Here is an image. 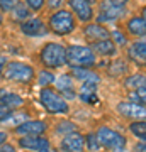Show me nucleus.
I'll list each match as a JSON object with an SVG mask.
<instances>
[{
	"label": "nucleus",
	"mask_w": 146,
	"mask_h": 152,
	"mask_svg": "<svg viewBox=\"0 0 146 152\" xmlns=\"http://www.w3.org/2000/svg\"><path fill=\"white\" fill-rule=\"evenodd\" d=\"M0 102L5 103L7 107H10V108H17V107H21L24 103V100L19 95L7 91V90H0Z\"/></svg>",
	"instance_id": "nucleus-20"
},
{
	"label": "nucleus",
	"mask_w": 146,
	"mask_h": 152,
	"mask_svg": "<svg viewBox=\"0 0 146 152\" xmlns=\"http://www.w3.org/2000/svg\"><path fill=\"white\" fill-rule=\"evenodd\" d=\"M75 27H76V17L73 15L71 10L60 9V10H54L49 15L48 29L51 32L58 34V36H68L75 31Z\"/></svg>",
	"instance_id": "nucleus-1"
},
{
	"label": "nucleus",
	"mask_w": 146,
	"mask_h": 152,
	"mask_svg": "<svg viewBox=\"0 0 146 152\" xmlns=\"http://www.w3.org/2000/svg\"><path fill=\"white\" fill-rule=\"evenodd\" d=\"M117 112L122 117L131 120H146V107L133 102H121L117 103Z\"/></svg>",
	"instance_id": "nucleus-8"
},
{
	"label": "nucleus",
	"mask_w": 146,
	"mask_h": 152,
	"mask_svg": "<svg viewBox=\"0 0 146 152\" xmlns=\"http://www.w3.org/2000/svg\"><path fill=\"white\" fill-rule=\"evenodd\" d=\"M71 73L76 80H80L83 83H99V75L90 71L88 68H80V66H71Z\"/></svg>",
	"instance_id": "nucleus-18"
},
{
	"label": "nucleus",
	"mask_w": 146,
	"mask_h": 152,
	"mask_svg": "<svg viewBox=\"0 0 146 152\" xmlns=\"http://www.w3.org/2000/svg\"><path fill=\"white\" fill-rule=\"evenodd\" d=\"M75 130V124H71V122H63V124L58 125V132L60 134H68V132H73Z\"/></svg>",
	"instance_id": "nucleus-31"
},
{
	"label": "nucleus",
	"mask_w": 146,
	"mask_h": 152,
	"mask_svg": "<svg viewBox=\"0 0 146 152\" xmlns=\"http://www.w3.org/2000/svg\"><path fill=\"white\" fill-rule=\"evenodd\" d=\"M129 102L133 103H139L146 107V86L138 88V90H131L129 93Z\"/></svg>",
	"instance_id": "nucleus-24"
},
{
	"label": "nucleus",
	"mask_w": 146,
	"mask_h": 152,
	"mask_svg": "<svg viewBox=\"0 0 146 152\" xmlns=\"http://www.w3.org/2000/svg\"><path fill=\"white\" fill-rule=\"evenodd\" d=\"M83 34H85V37L90 41V42H95V41H102V39H109L110 37V32H109L107 29L104 27L102 24H99V22H88L83 29Z\"/></svg>",
	"instance_id": "nucleus-13"
},
{
	"label": "nucleus",
	"mask_w": 146,
	"mask_h": 152,
	"mask_svg": "<svg viewBox=\"0 0 146 152\" xmlns=\"http://www.w3.org/2000/svg\"><path fill=\"white\" fill-rule=\"evenodd\" d=\"M39 59L44 68L56 69L66 64V48L60 42H48L39 51Z\"/></svg>",
	"instance_id": "nucleus-2"
},
{
	"label": "nucleus",
	"mask_w": 146,
	"mask_h": 152,
	"mask_svg": "<svg viewBox=\"0 0 146 152\" xmlns=\"http://www.w3.org/2000/svg\"><path fill=\"white\" fill-rule=\"evenodd\" d=\"M127 56L133 63L146 66V37H138L127 46Z\"/></svg>",
	"instance_id": "nucleus-9"
},
{
	"label": "nucleus",
	"mask_w": 146,
	"mask_h": 152,
	"mask_svg": "<svg viewBox=\"0 0 146 152\" xmlns=\"http://www.w3.org/2000/svg\"><path fill=\"white\" fill-rule=\"evenodd\" d=\"M109 2H110L112 5H117V7H124L126 4L129 2V0H109Z\"/></svg>",
	"instance_id": "nucleus-36"
},
{
	"label": "nucleus",
	"mask_w": 146,
	"mask_h": 152,
	"mask_svg": "<svg viewBox=\"0 0 146 152\" xmlns=\"http://www.w3.org/2000/svg\"><path fill=\"white\" fill-rule=\"evenodd\" d=\"M110 75H116V71H121V73H126V64H124V61L122 59H117V61H114L112 66H110Z\"/></svg>",
	"instance_id": "nucleus-29"
},
{
	"label": "nucleus",
	"mask_w": 146,
	"mask_h": 152,
	"mask_svg": "<svg viewBox=\"0 0 146 152\" xmlns=\"http://www.w3.org/2000/svg\"><path fill=\"white\" fill-rule=\"evenodd\" d=\"M44 4H46V0H26V5L34 12H39L44 7Z\"/></svg>",
	"instance_id": "nucleus-28"
},
{
	"label": "nucleus",
	"mask_w": 146,
	"mask_h": 152,
	"mask_svg": "<svg viewBox=\"0 0 146 152\" xmlns=\"http://www.w3.org/2000/svg\"><path fill=\"white\" fill-rule=\"evenodd\" d=\"M56 85H58V91H61L63 96H75V85H73V80L68 75L58 78Z\"/></svg>",
	"instance_id": "nucleus-19"
},
{
	"label": "nucleus",
	"mask_w": 146,
	"mask_h": 152,
	"mask_svg": "<svg viewBox=\"0 0 146 152\" xmlns=\"http://www.w3.org/2000/svg\"><path fill=\"white\" fill-rule=\"evenodd\" d=\"M10 107H7L5 103H2L0 102V120H5V118H9V115H12V112H10Z\"/></svg>",
	"instance_id": "nucleus-33"
},
{
	"label": "nucleus",
	"mask_w": 146,
	"mask_h": 152,
	"mask_svg": "<svg viewBox=\"0 0 146 152\" xmlns=\"http://www.w3.org/2000/svg\"><path fill=\"white\" fill-rule=\"evenodd\" d=\"M4 76L10 81L16 83H31L34 80V68L33 66L26 64V63H19V61H10L5 64V69H4Z\"/></svg>",
	"instance_id": "nucleus-5"
},
{
	"label": "nucleus",
	"mask_w": 146,
	"mask_h": 152,
	"mask_svg": "<svg viewBox=\"0 0 146 152\" xmlns=\"http://www.w3.org/2000/svg\"><path fill=\"white\" fill-rule=\"evenodd\" d=\"M124 15V7H117V5H112L109 0L102 2L100 4V12L97 15V22L102 24V22H112V20H117L121 17Z\"/></svg>",
	"instance_id": "nucleus-10"
},
{
	"label": "nucleus",
	"mask_w": 146,
	"mask_h": 152,
	"mask_svg": "<svg viewBox=\"0 0 146 152\" xmlns=\"http://www.w3.org/2000/svg\"><path fill=\"white\" fill-rule=\"evenodd\" d=\"M110 39L114 41L116 46H124V44H127V37H126L121 31H114V32H110Z\"/></svg>",
	"instance_id": "nucleus-25"
},
{
	"label": "nucleus",
	"mask_w": 146,
	"mask_h": 152,
	"mask_svg": "<svg viewBox=\"0 0 146 152\" xmlns=\"http://www.w3.org/2000/svg\"><path fill=\"white\" fill-rule=\"evenodd\" d=\"M0 152H16V147L9 145V144H4V145L0 147Z\"/></svg>",
	"instance_id": "nucleus-35"
},
{
	"label": "nucleus",
	"mask_w": 146,
	"mask_h": 152,
	"mask_svg": "<svg viewBox=\"0 0 146 152\" xmlns=\"http://www.w3.org/2000/svg\"><path fill=\"white\" fill-rule=\"evenodd\" d=\"M39 98H41V103L49 113H68V103L63 95H60L58 90H53L49 86H44L39 93Z\"/></svg>",
	"instance_id": "nucleus-4"
},
{
	"label": "nucleus",
	"mask_w": 146,
	"mask_h": 152,
	"mask_svg": "<svg viewBox=\"0 0 146 152\" xmlns=\"http://www.w3.org/2000/svg\"><path fill=\"white\" fill-rule=\"evenodd\" d=\"M12 115H14V117H12V118H10V115H9V118H5V122H9V124H17V125H19V122H21V120H24V118H26V113H12Z\"/></svg>",
	"instance_id": "nucleus-34"
},
{
	"label": "nucleus",
	"mask_w": 146,
	"mask_h": 152,
	"mask_svg": "<svg viewBox=\"0 0 146 152\" xmlns=\"http://www.w3.org/2000/svg\"><path fill=\"white\" fill-rule=\"evenodd\" d=\"M12 20H26L29 14H31V9L26 5V4H17L14 9H12Z\"/></svg>",
	"instance_id": "nucleus-23"
},
{
	"label": "nucleus",
	"mask_w": 146,
	"mask_h": 152,
	"mask_svg": "<svg viewBox=\"0 0 146 152\" xmlns=\"http://www.w3.org/2000/svg\"><path fill=\"white\" fill-rule=\"evenodd\" d=\"M46 130V124L41 120H33V122H24L16 127V132L19 135H41Z\"/></svg>",
	"instance_id": "nucleus-14"
},
{
	"label": "nucleus",
	"mask_w": 146,
	"mask_h": 152,
	"mask_svg": "<svg viewBox=\"0 0 146 152\" xmlns=\"http://www.w3.org/2000/svg\"><path fill=\"white\" fill-rule=\"evenodd\" d=\"M0 22H2V12H0Z\"/></svg>",
	"instance_id": "nucleus-40"
},
{
	"label": "nucleus",
	"mask_w": 146,
	"mask_h": 152,
	"mask_svg": "<svg viewBox=\"0 0 146 152\" xmlns=\"http://www.w3.org/2000/svg\"><path fill=\"white\" fill-rule=\"evenodd\" d=\"M51 81H53V75L48 73V71H41V76H39V85H41V86H48Z\"/></svg>",
	"instance_id": "nucleus-30"
},
{
	"label": "nucleus",
	"mask_w": 146,
	"mask_h": 152,
	"mask_svg": "<svg viewBox=\"0 0 146 152\" xmlns=\"http://www.w3.org/2000/svg\"><path fill=\"white\" fill-rule=\"evenodd\" d=\"M5 64H7V59L4 58V56H0V75L4 73V69H5Z\"/></svg>",
	"instance_id": "nucleus-37"
},
{
	"label": "nucleus",
	"mask_w": 146,
	"mask_h": 152,
	"mask_svg": "<svg viewBox=\"0 0 146 152\" xmlns=\"http://www.w3.org/2000/svg\"><path fill=\"white\" fill-rule=\"evenodd\" d=\"M124 86L129 88V90H138V88L146 86V75H141V73H136V75H131L124 80Z\"/></svg>",
	"instance_id": "nucleus-21"
},
{
	"label": "nucleus",
	"mask_w": 146,
	"mask_h": 152,
	"mask_svg": "<svg viewBox=\"0 0 146 152\" xmlns=\"http://www.w3.org/2000/svg\"><path fill=\"white\" fill-rule=\"evenodd\" d=\"M19 4V0H0V12H10Z\"/></svg>",
	"instance_id": "nucleus-27"
},
{
	"label": "nucleus",
	"mask_w": 146,
	"mask_h": 152,
	"mask_svg": "<svg viewBox=\"0 0 146 152\" xmlns=\"http://www.w3.org/2000/svg\"><path fill=\"white\" fill-rule=\"evenodd\" d=\"M129 130L133 135H136L141 140H146V120H134L131 122Z\"/></svg>",
	"instance_id": "nucleus-22"
},
{
	"label": "nucleus",
	"mask_w": 146,
	"mask_h": 152,
	"mask_svg": "<svg viewBox=\"0 0 146 152\" xmlns=\"http://www.w3.org/2000/svg\"><path fill=\"white\" fill-rule=\"evenodd\" d=\"M61 149L65 152H83V149H85V139L80 134L71 132L70 135H66L61 140Z\"/></svg>",
	"instance_id": "nucleus-15"
},
{
	"label": "nucleus",
	"mask_w": 146,
	"mask_h": 152,
	"mask_svg": "<svg viewBox=\"0 0 146 152\" xmlns=\"http://www.w3.org/2000/svg\"><path fill=\"white\" fill-rule=\"evenodd\" d=\"M97 63V54L88 46H68L66 48V64L90 68Z\"/></svg>",
	"instance_id": "nucleus-3"
},
{
	"label": "nucleus",
	"mask_w": 146,
	"mask_h": 152,
	"mask_svg": "<svg viewBox=\"0 0 146 152\" xmlns=\"http://www.w3.org/2000/svg\"><path fill=\"white\" fill-rule=\"evenodd\" d=\"M93 2L95 0H68V5L78 20L83 24H88L93 20Z\"/></svg>",
	"instance_id": "nucleus-7"
},
{
	"label": "nucleus",
	"mask_w": 146,
	"mask_h": 152,
	"mask_svg": "<svg viewBox=\"0 0 146 152\" xmlns=\"http://www.w3.org/2000/svg\"><path fill=\"white\" fill-rule=\"evenodd\" d=\"M126 32L133 37H146V17L133 15L126 20Z\"/></svg>",
	"instance_id": "nucleus-12"
},
{
	"label": "nucleus",
	"mask_w": 146,
	"mask_h": 152,
	"mask_svg": "<svg viewBox=\"0 0 146 152\" xmlns=\"http://www.w3.org/2000/svg\"><path fill=\"white\" fill-rule=\"evenodd\" d=\"M7 140V134H4V132H0V145L4 144V142Z\"/></svg>",
	"instance_id": "nucleus-38"
},
{
	"label": "nucleus",
	"mask_w": 146,
	"mask_h": 152,
	"mask_svg": "<svg viewBox=\"0 0 146 152\" xmlns=\"http://www.w3.org/2000/svg\"><path fill=\"white\" fill-rule=\"evenodd\" d=\"M39 152H51V149H49V147H46V149H43V151H39Z\"/></svg>",
	"instance_id": "nucleus-39"
},
{
	"label": "nucleus",
	"mask_w": 146,
	"mask_h": 152,
	"mask_svg": "<svg viewBox=\"0 0 146 152\" xmlns=\"http://www.w3.org/2000/svg\"><path fill=\"white\" fill-rule=\"evenodd\" d=\"M97 139L100 145L109 149L110 152H124L126 149V139L119 132L112 130L109 127H100L97 130Z\"/></svg>",
	"instance_id": "nucleus-6"
},
{
	"label": "nucleus",
	"mask_w": 146,
	"mask_h": 152,
	"mask_svg": "<svg viewBox=\"0 0 146 152\" xmlns=\"http://www.w3.org/2000/svg\"><path fill=\"white\" fill-rule=\"evenodd\" d=\"M21 147H26V149H34V151H43L46 147H49L48 139H44L41 135H26L19 140Z\"/></svg>",
	"instance_id": "nucleus-17"
},
{
	"label": "nucleus",
	"mask_w": 146,
	"mask_h": 152,
	"mask_svg": "<svg viewBox=\"0 0 146 152\" xmlns=\"http://www.w3.org/2000/svg\"><path fill=\"white\" fill-rule=\"evenodd\" d=\"M21 31L26 36L36 37V36H44L48 32V27L44 26V22L39 17H27L24 22H21Z\"/></svg>",
	"instance_id": "nucleus-11"
},
{
	"label": "nucleus",
	"mask_w": 146,
	"mask_h": 152,
	"mask_svg": "<svg viewBox=\"0 0 146 152\" xmlns=\"http://www.w3.org/2000/svg\"><path fill=\"white\" fill-rule=\"evenodd\" d=\"M63 4H65V0H46V7L49 10H60V9H63Z\"/></svg>",
	"instance_id": "nucleus-32"
},
{
	"label": "nucleus",
	"mask_w": 146,
	"mask_h": 152,
	"mask_svg": "<svg viewBox=\"0 0 146 152\" xmlns=\"http://www.w3.org/2000/svg\"><path fill=\"white\" fill-rule=\"evenodd\" d=\"M85 144H87V147H88V149H92V151H99V149H100V142H99V139L95 135H92V134H90V135H87V139H85Z\"/></svg>",
	"instance_id": "nucleus-26"
},
{
	"label": "nucleus",
	"mask_w": 146,
	"mask_h": 152,
	"mask_svg": "<svg viewBox=\"0 0 146 152\" xmlns=\"http://www.w3.org/2000/svg\"><path fill=\"white\" fill-rule=\"evenodd\" d=\"M90 48H92V51L97 56H112L117 51V46L114 44V41L110 37L102 39V41H95V42H92Z\"/></svg>",
	"instance_id": "nucleus-16"
}]
</instances>
